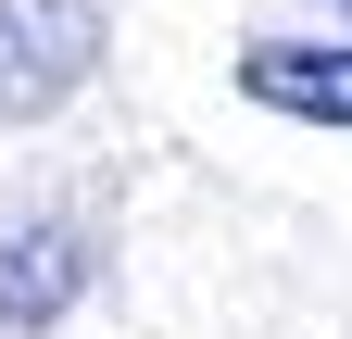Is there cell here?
Returning a JSON list of instances; mask_svg holds the SVG:
<instances>
[{
    "instance_id": "obj_2",
    "label": "cell",
    "mask_w": 352,
    "mask_h": 339,
    "mask_svg": "<svg viewBox=\"0 0 352 339\" xmlns=\"http://www.w3.org/2000/svg\"><path fill=\"white\" fill-rule=\"evenodd\" d=\"M88 277H101V239H88L76 214L13 226V239H0V339H51L88 302Z\"/></svg>"
},
{
    "instance_id": "obj_1",
    "label": "cell",
    "mask_w": 352,
    "mask_h": 339,
    "mask_svg": "<svg viewBox=\"0 0 352 339\" xmlns=\"http://www.w3.org/2000/svg\"><path fill=\"white\" fill-rule=\"evenodd\" d=\"M113 0H0V126H38L101 75Z\"/></svg>"
},
{
    "instance_id": "obj_4",
    "label": "cell",
    "mask_w": 352,
    "mask_h": 339,
    "mask_svg": "<svg viewBox=\"0 0 352 339\" xmlns=\"http://www.w3.org/2000/svg\"><path fill=\"white\" fill-rule=\"evenodd\" d=\"M327 13H352V0H327Z\"/></svg>"
},
{
    "instance_id": "obj_3",
    "label": "cell",
    "mask_w": 352,
    "mask_h": 339,
    "mask_svg": "<svg viewBox=\"0 0 352 339\" xmlns=\"http://www.w3.org/2000/svg\"><path fill=\"white\" fill-rule=\"evenodd\" d=\"M239 101L352 139V38H252L239 51Z\"/></svg>"
}]
</instances>
